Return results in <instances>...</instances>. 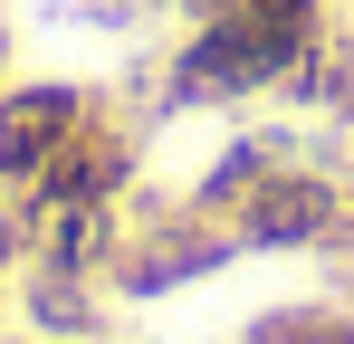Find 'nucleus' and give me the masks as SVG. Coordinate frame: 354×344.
I'll list each match as a JSON object with an SVG mask.
<instances>
[{
	"label": "nucleus",
	"mask_w": 354,
	"mask_h": 344,
	"mask_svg": "<svg viewBox=\"0 0 354 344\" xmlns=\"http://www.w3.org/2000/svg\"><path fill=\"white\" fill-rule=\"evenodd\" d=\"M326 19H268V10H230V19H192L163 67H153V106L163 115H230L288 86V67L316 48Z\"/></svg>",
	"instance_id": "nucleus-1"
},
{
	"label": "nucleus",
	"mask_w": 354,
	"mask_h": 344,
	"mask_svg": "<svg viewBox=\"0 0 354 344\" xmlns=\"http://www.w3.org/2000/svg\"><path fill=\"white\" fill-rule=\"evenodd\" d=\"M106 106V86L77 77H10L0 86V191H29L39 172L77 144V124Z\"/></svg>",
	"instance_id": "nucleus-2"
},
{
	"label": "nucleus",
	"mask_w": 354,
	"mask_h": 344,
	"mask_svg": "<svg viewBox=\"0 0 354 344\" xmlns=\"http://www.w3.org/2000/svg\"><path fill=\"white\" fill-rule=\"evenodd\" d=\"M134 182H144V134H134L115 115V96H106V106L77 124V144H67L19 201H134Z\"/></svg>",
	"instance_id": "nucleus-3"
},
{
	"label": "nucleus",
	"mask_w": 354,
	"mask_h": 344,
	"mask_svg": "<svg viewBox=\"0 0 354 344\" xmlns=\"http://www.w3.org/2000/svg\"><path fill=\"white\" fill-rule=\"evenodd\" d=\"M106 306H115V287H106V278L58 268V258H19L10 325H29L39 344H106Z\"/></svg>",
	"instance_id": "nucleus-4"
},
{
	"label": "nucleus",
	"mask_w": 354,
	"mask_h": 344,
	"mask_svg": "<svg viewBox=\"0 0 354 344\" xmlns=\"http://www.w3.org/2000/svg\"><path fill=\"white\" fill-rule=\"evenodd\" d=\"M278 163H316V134H297V124H239L230 144L201 163V182H192L182 201H192L201 220H230V211H239V201H249ZM326 172H335V163H326Z\"/></svg>",
	"instance_id": "nucleus-5"
},
{
	"label": "nucleus",
	"mask_w": 354,
	"mask_h": 344,
	"mask_svg": "<svg viewBox=\"0 0 354 344\" xmlns=\"http://www.w3.org/2000/svg\"><path fill=\"white\" fill-rule=\"evenodd\" d=\"M278 106H297L306 124H335V134H354V29H316V48L288 67V86H278Z\"/></svg>",
	"instance_id": "nucleus-6"
},
{
	"label": "nucleus",
	"mask_w": 354,
	"mask_h": 344,
	"mask_svg": "<svg viewBox=\"0 0 354 344\" xmlns=\"http://www.w3.org/2000/svg\"><path fill=\"white\" fill-rule=\"evenodd\" d=\"M239 344H354V316L335 296H306V306H268V316H249Z\"/></svg>",
	"instance_id": "nucleus-7"
},
{
	"label": "nucleus",
	"mask_w": 354,
	"mask_h": 344,
	"mask_svg": "<svg viewBox=\"0 0 354 344\" xmlns=\"http://www.w3.org/2000/svg\"><path fill=\"white\" fill-rule=\"evenodd\" d=\"M230 10H268V19H326V0H173V19H230Z\"/></svg>",
	"instance_id": "nucleus-8"
},
{
	"label": "nucleus",
	"mask_w": 354,
	"mask_h": 344,
	"mask_svg": "<svg viewBox=\"0 0 354 344\" xmlns=\"http://www.w3.org/2000/svg\"><path fill=\"white\" fill-rule=\"evenodd\" d=\"M19 258H29V211H19V191H0V325H10V287H19Z\"/></svg>",
	"instance_id": "nucleus-9"
},
{
	"label": "nucleus",
	"mask_w": 354,
	"mask_h": 344,
	"mask_svg": "<svg viewBox=\"0 0 354 344\" xmlns=\"http://www.w3.org/2000/svg\"><path fill=\"white\" fill-rule=\"evenodd\" d=\"M0 86H10V10H0Z\"/></svg>",
	"instance_id": "nucleus-10"
},
{
	"label": "nucleus",
	"mask_w": 354,
	"mask_h": 344,
	"mask_svg": "<svg viewBox=\"0 0 354 344\" xmlns=\"http://www.w3.org/2000/svg\"><path fill=\"white\" fill-rule=\"evenodd\" d=\"M0 344H39V335H29V325H0Z\"/></svg>",
	"instance_id": "nucleus-11"
}]
</instances>
